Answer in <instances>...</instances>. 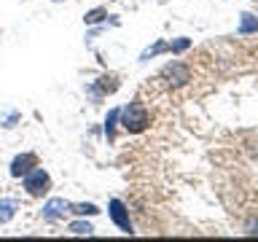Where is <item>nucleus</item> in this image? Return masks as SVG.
Returning <instances> with one entry per match:
<instances>
[{
	"mask_svg": "<svg viewBox=\"0 0 258 242\" xmlns=\"http://www.w3.org/2000/svg\"><path fill=\"white\" fill-rule=\"evenodd\" d=\"M242 35H250V32H258V19L253 14H242V24H239Z\"/></svg>",
	"mask_w": 258,
	"mask_h": 242,
	"instance_id": "6",
	"label": "nucleus"
},
{
	"mask_svg": "<svg viewBox=\"0 0 258 242\" xmlns=\"http://www.w3.org/2000/svg\"><path fill=\"white\" fill-rule=\"evenodd\" d=\"M24 189H27L30 197H43V194L51 189V177H48L43 169H30L27 175H24Z\"/></svg>",
	"mask_w": 258,
	"mask_h": 242,
	"instance_id": "2",
	"label": "nucleus"
},
{
	"mask_svg": "<svg viewBox=\"0 0 258 242\" xmlns=\"http://www.w3.org/2000/svg\"><path fill=\"white\" fill-rule=\"evenodd\" d=\"M97 19H102V11H92L86 16V22H97Z\"/></svg>",
	"mask_w": 258,
	"mask_h": 242,
	"instance_id": "11",
	"label": "nucleus"
},
{
	"mask_svg": "<svg viewBox=\"0 0 258 242\" xmlns=\"http://www.w3.org/2000/svg\"><path fill=\"white\" fill-rule=\"evenodd\" d=\"M118 116H121V124H124V129H126V132H132V135L143 132V129H148V124H151V116H148V110H145V105H143L140 100L129 102L126 108L118 113Z\"/></svg>",
	"mask_w": 258,
	"mask_h": 242,
	"instance_id": "1",
	"label": "nucleus"
},
{
	"mask_svg": "<svg viewBox=\"0 0 258 242\" xmlns=\"http://www.w3.org/2000/svg\"><path fill=\"white\" fill-rule=\"evenodd\" d=\"M11 215H14V205H11V202H0V223L8 221Z\"/></svg>",
	"mask_w": 258,
	"mask_h": 242,
	"instance_id": "8",
	"label": "nucleus"
},
{
	"mask_svg": "<svg viewBox=\"0 0 258 242\" xmlns=\"http://www.w3.org/2000/svg\"><path fill=\"white\" fill-rule=\"evenodd\" d=\"M35 167H38V156H35V153H22V156H16L11 161V175L22 177V175H27L30 169H35Z\"/></svg>",
	"mask_w": 258,
	"mask_h": 242,
	"instance_id": "4",
	"label": "nucleus"
},
{
	"mask_svg": "<svg viewBox=\"0 0 258 242\" xmlns=\"http://www.w3.org/2000/svg\"><path fill=\"white\" fill-rule=\"evenodd\" d=\"M73 231L76 234H92V226L89 223H73Z\"/></svg>",
	"mask_w": 258,
	"mask_h": 242,
	"instance_id": "9",
	"label": "nucleus"
},
{
	"mask_svg": "<svg viewBox=\"0 0 258 242\" xmlns=\"http://www.w3.org/2000/svg\"><path fill=\"white\" fill-rule=\"evenodd\" d=\"M169 48H172V51H183V48H188V40H177V43H172Z\"/></svg>",
	"mask_w": 258,
	"mask_h": 242,
	"instance_id": "10",
	"label": "nucleus"
},
{
	"mask_svg": "<svg viewBox=\"0 0 258 242\" xmlns=\"http://www.w3.org/2000/svg\"><path fill=\"white\" fill-rule=\"evenodd\" d=\"M161 78H169L167 84L169 86H180V84H185L188 81V68L185 65H180V62H172V65H167L164 70H161Z\"/></svg>",
	"mask_w": 258,
	"mask_h": 242,
	"instance_id": "3",
	"label": "nucleus"
},
{
	"mask_svg": "<svg viewBox=\"0 0 258 242\" xmlns=\"http://www.w3.org/2000/svg\"><path fill=\"white\" fill-rule=\"evenodd\" d=\"M247 234H258V221H250L247 223Z\"/></svg>",
	"mask_w": 258,
	"mask_h": 242,
	"instance_id": "12",
	"label": "nucleus"
},
{
	"mask_svg": "<svg viewBox=\"0 0 258 242\" xmlns=\"http://www.w3.org/2000/svg\"><path fill=\"white\" fill-rule=\"evenodd\" d=\"M64 210H68V205H64L62 199H54V202H48V207L43 210V215H46V218H59Z\"/></svg>",
	"mask_w": 258,
	"mask_h": 242,
	"instance_id": "7",
	"label": "nucleus"
},
{
	"mask_svg": "<svg viewBox=\"0 0 258 242\" xmlns=\"http://www.w3.org/2000/svg\"><path fill=\"white\" fill-rule=\"evenodd\" d=\"M110 218H113V221H116L126 234H132V221H129V213L124 210V205H121L118 199H113V202H110Z\"/></svg>",
	"mask_w": 258,
	"mask_h": 242,
	"instance_id": "5",
	"label": "nucleus"
}]
</instances>
